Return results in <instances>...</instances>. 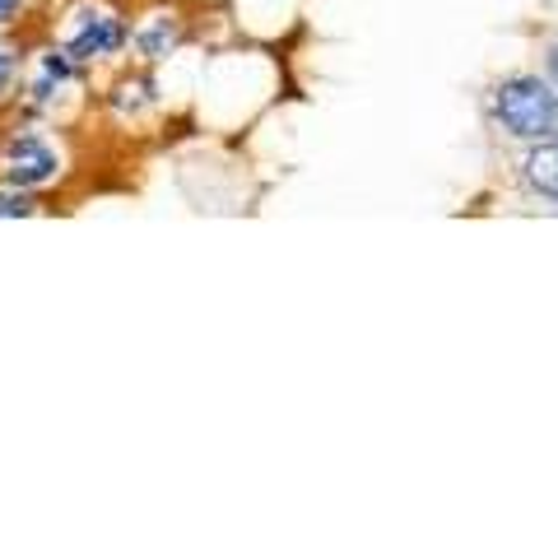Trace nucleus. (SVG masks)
Masks as SVG:
<instances>
[{
  "label": "nucleus",
  "mask_w": 558,
  "mask_h": 558,
  "mask_svg": "<svg viewBox=\"0 0 558 558\" xmlns=\"http://www.w3.org/2000/svg\"><path fill=\"white\" fill-rule=\"evenodd\" d=\"M498 117L521 140L549 135L558 126V98L539 80H508L498 89Z\"/></svg>",
  "instance_id": "f257e3e1"
},
{
  "label": "nucleus",
  "mask_w": 558,
  "mask_h": 558,
  "mask_svg": "<svg viewBox=\"0 0 558 558\" xmlns=\"http://www.w3.org/2000/svg\"><path fill=\"white\" fill-rule=\"evenodd\" d=\"M61 172V154L47 145L43 135H14L5 145V178L14 186H43Z\"/></svg>",
  "instance_id": "f03ea898"
},
{
  "label": "nucleus",
  "mask_w": 558,
  "mask_h": 558,
  "mask_svg": "<svg viewBox=\"0 0 558 558\" xmlns=\"http://www.w3.org/2000/svg\"><path fill=\"white\" fill-rule=\"evenodd\" d=\"M121 43H126V33H121L117 14H108V10H80L75 14V28H70V38H65V57L70 61L112 57Z\"/></svg>",
  "instance_id": "7ed1b4c3"
},
{
  "label": "nucleus",
  "mask_w": 558,
  "mask_h": 558,
  "mask_svg": "<svg viewBox=\"0 0 558 558\" xmlns=\"http://www.w3.org/2000/svg\"><path fill=\"white\" fill-rule=\"evenodd\" d=\"M531 182L545 191V196H554L558 201V140H549V145H539L535 154H531Z\"/></svg>",
  "instance_id": "20e7f679"
},
{
  "label": "nucleus",
  "mask_w": 558,
  "mask_h": 558,
  "mask_svg": "<svg viewBox=\"0 0 558 558\" xmlns=\"http://www.w3.org/2000/svg\"><path fill=\"white\" fill-rule=\"evenodd\" d=\"M65 80H70V57H65V51H51V57H43V75L33 80V102H51V94H57Z\"/></svg>",
  "instance_id": "39448f33"
},
{
  "label": "nucleus",
  "mask_w": 558,
  "mask_h": 558,
  "mask_svg": "<svg viewBox=\"0 0 558 558\" xmlns=\"http://www.w3.org/2000/svg\"><path fill=\"white\" fill-rule=\"evenodd\" d=\"M172 43H178V28H172V20H168V14H159V20H154L145 33H140V38H135V47H140V57H168V47Z\"/></svg>",
  "instance_id": "423d86ee"
},
{
  "label": "nucleus",
  "mask_w": 558,
  "mask_h": 558,
  "mask_svg": "<svg viewBox=\"0 0 558 558\" xmlns=\"http://www.w3.org/2000/svg\"><path fill=\"white\" fill-rule=\"evenodd\" d=\"M24 215H33V205L14 196V191H0V219H24Z\"/></svg>",
  "instance_id": "0eeeda50"
},
{
  "label": "nucleus",
  "mask_w": 558,
  "mask_h": 558,
  "mask_svg": "<svg viewBox=\"0 0 558 558\" xmlns=\"http://www.w3.org/2000/svg\"><path fill=\"white\" fill-rule=\"evenodd\" d=\"M10 75H14V57L5 47H0V94H5V84H10Z\"/></svg>",
  "instance_id": "6e6552de"
},
{
  "label": "nucleus",
  "mask_w": 558,
  "mask_h": 558,
  "mask_svg": "<svg viewBox=\"0 0 558 558\" xmlns=\"http://www.w3.org/2000/svg\"><path fill=\"white\" fill-rule=\"evenodd\" d=\"M20 10H24V0H0V24H10Z\"/></svg>",
  "instance_id": "1a4fd4ad"
},
{
  "label": "nucleus",
  "mask_w": 558,
  "mask_h": 558,
  "mask_svg": "<svg viewBox=\"0 0 558 558\" xmlns=\"http://www.w3.org/2000/svg\"><path fill=\"white\" fill-rule=\"evenodd\" d=\"M549 70H554V80H558V47H554V57H549Z\"/></svg>",
  "instance_id": "9d476101"
}]
</instances>
